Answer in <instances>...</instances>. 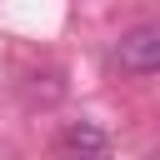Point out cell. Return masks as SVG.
<instances>
[{"mask_svg": "<svg viewBox=\"0 0 160 160\" xmlns=\"http://www.w3.org/2000/svg\"><path fill=\"white\" fill-rule=\"evenodd\" d=\"M90 160H110V155H90Z\"/></svg>", "mask_w": 160, "mask_h": 160, "instance_id": "3", "label": "cell"}, {"mask_svg": "<svg viewBox=\"0 0 160 160\" xmlns=\"http://www.w3.org/2000/svg\"><path fill=\"white\" fill-rule=\"evenodd\" d=\"M115 60L130 75H155L160 70V25H135L115 40Z\"/></svg>", "mask_w": 160, "mask_h": 160, "instance_id": "1", "label": "cell"}, {"mask_svg": "<svg viewBox=\"0 0 160 160\" xmlns=\"http://www.w3.org/2000/svg\"><path fill=\"white\" fill-rule=\"evenodd\" d=\"M60 145L70 150V160H90V155H110V140H105V130H95V125H70L65 135H60Z\"/></svg>", "mask_w": 160, "mask_h": 160, "instance_id": "2", "label": "cell"}]
</instances>
